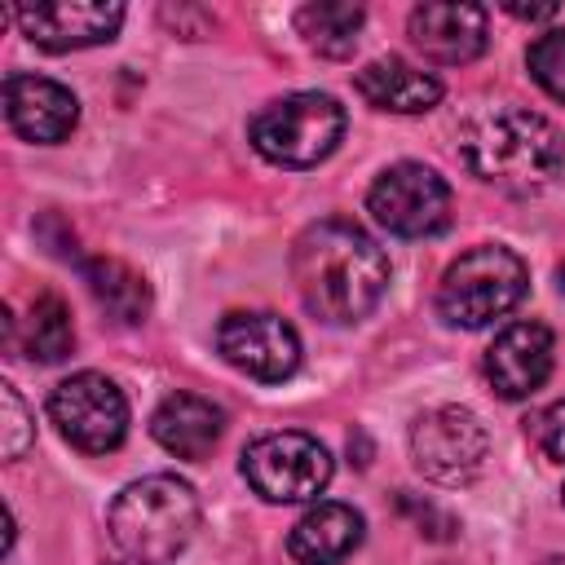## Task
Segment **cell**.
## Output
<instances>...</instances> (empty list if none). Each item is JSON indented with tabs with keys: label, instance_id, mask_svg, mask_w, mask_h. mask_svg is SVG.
Listing matches in <instances>:
<instances>
[{
	"label": "cell",
	"instance_id": "cell-25",
	"mask_svg": "<svg viewBox=\"0 0 565 565\" xmlns=\"http://www.w3.org/2000/svg\"><path fill=\"white\" fill-rule=\"evenodd\" d=\"M561 494H565V490H561Z\"/></svg>",
	"mask_w": 565,
	"mask_h": 565
},
{
	"label": "cell",
	"instance_id": "cell-21",
	"mask_svg": "<svg viewBox=\"0 0 565 565\" xmlns=\"http://www.w3.org/2000/svg\"><path fill=\"white\" fill-rule=\"evenodd\" d=\"M525 66H530L534 84H539L547 97L565 102V31H543V35L530 44Z\"/></svg>",
	"mask_w": 565,
	"mask_h": 565
},
{
	"label": "cell",
	"instance_id": "cell-19",
	"mask_svg": "<svg viewBox=\"0 0 565 565\" xmlns=\"http://www.w3.org/2000/svg\"><path fill=\"white\" fill-rule=\"evenodd\" d=\"M75 349V322L62 296H35L26 309V327H22V353L31 362H62Z\"/></svg>",
	"mask_w": 565,
	"mask_h": 565
},
{
	"label": "cell",
	"instance_id": "cell-13",
	"mask_svg": "<svg viewBox=\"0 0 565 565\" xmlns=\"http://www.w3.org/2000/svg\"><path fill=\"white\" fill-rule=\"evenodd\" d=\"M411 44L433 66H463L486 53V9L459 0H428L415 4L406 18Z\"/></svg>",
	"mask_w": 565,
	"mask_h": 565
},
{
	"label": "cell",
	"instance_id": "cell-5",
	"mask_svg": "<svg viewBox=\"0 0 565 565\" xmlns=\"http://www.w3.org/2000/svg\"><path fill=\"white\" fill-rule=\"evenodd\" d=\"M256 154L278 168H313L344 137V106L331 93H291L269 102L247 128Z\"/></svg>",
	"mask_w": 565,
	"mask_h": 565
},
{
	"label": "cell",
	"instance_id": "cell-14",
	"mask_svg": "<svg viewBox=\"0 0 565 565\" xmlns=\"http://www.w3.org/2000/svg\"><path fill=\"white\" fill-rule=\"evenodd\" d=\"M547 375H552V331L534 318L503 327L486 349V380L508 402L539 393Z\"/></svg>",
	"mask_w": 565,
	"mask_h": 565
},
{
	"label": "cell",
	"instance_id": "cell-16",
	"mask_svg": "<svg viewBox=\"0 0 565 565\" xmlns=\"http://www.w3.org/2000/svg\"><path fill=\"white\" fill-rule=\"evenodd\" d=\"M366 534V521L349 503H313L287 534V552L296 565H340L349 552H358Z\"/></svg>",
	"mask_w": 565,
	"mask_h": 565
},
{
	"label": "cell",
	"instance_id": "cell-18",
	"mask_svg": "<svg viewBox=\"0 0 565 565\" xmlns=\"http://www.w3.org/2000/svg\"><path fill=\"white\" fill-rule=\"evenodd\" d=\"M84 282H88L93 300H97L115 322H124V327H137V322L150 313V287H146V278H141L132 265L115 260V256H93V260H84Z\"/></svg>",
	"mask_w": 565,
	"mask_h": 565
},
{
	"label": "cell",
	"instance_id": "cell-17",
	"mask_svg": "<svg viewBox=\"0 0 565 565\" xmlns=\"http://www.w3.org/2000/svg\"><path fill=\"white\" fill-rule=\"evenodd\" d=\"M353 88L366 106L393 110V115H424L441 102V79L402 62V57H375L353 75Z\"/></svg>",
	"mask_w": 565,
	"mask_h": 565
},
{
	"label": "cell",
	"instance_id": "cell-2",
	"mask_svg": "<svg viewBox=\"0 0 565 565\" xmlns=\"http://www.w3.org/2000/svg\"><path fill=\"white\" fill-rule=\"evenodd\" d=\"M463 168L508 194H534L552 185L565 168V132L525 106H490L472 115L459 132Z\"/></svg>",
	"mask_w": 565,
	"mask_h": 565
},
{
	"label": "cell",
	"instance_id": "cell-24",
	"mask_svg": "<svg viewBox=\"0 0 565 565\" xmlns=\"http://www.w3.org/2000/svg\"><path fill=\"white\" fill-rule=\"evenodd\" d=\"M512 18H530V22H547L556 18V4H508Z\"/></svg>",
	"mask_w": 565,
	"mask_h": 565
},
{
	"label": "cell",
	"instance_id": "cell-7",
	"mask_svg": "<svg viewBox=\"0 0 565 565\" xmlns=\"http://www.w3.org/2000/svg\"><path fill=\"white\" fill-rule=\"evenodd\" d=\"M49 419L84 455H110L128 437V397L102 371H75L49 393Z\"/></svg>",
	"mask_w": 565,
	"mask_h": 565
},
{
	"label": "cell",
	"instance_id": "cell-3",
	"mask_svg": "<svg viewBox=\"0 0 565 565\" xmlns=\"http://www.w3.org/2000/svg\"><path fill=\"white\" fill-rule=\"evenodd\" d=\"M106 525L132 565H172L199 530V494L172 472H150L115 494Z\"/></svg>",
	"mask_w": 565,
	"mask_h": 565
},
{
	"label": "cell",
	"instance_id": "cell-11",
	"mask_svg": "<svg viewBox=\"0 0 565 565\" xmlns=\"http://www.w3.org/2000/svg\"><path fill=\"white\" fill-rule=\"evenodd\" d=\"M9 18L22 26V35L35 49L71 53V49L110 44L124 26V4L119 0H40V4L9 9Z\"/></svg>",
	"mask_w": 565,
	"mask_h": 565
},
{
	"label": "cell",
	"instance_id": "cell-1",
	"mask_svg": "<svg viewBox=\"0 0 565 565\" xmlns=\"http://www.w3.org/2000/svg\"><path fill=\"white\" fill-rule=\"evenodd\" d=\"M291 278L305 309L318 322L353 327L384 300L388 256L353 221L327 216L305 225L300 238L291 243Z\"/></svg>",
	"mask_w": 565,
	"mask_h": 565
},
{
	"label": "cell",
	"instance_id": "cell-6",
	"mask_svg": "<svg viewBox=\"0 0 565 565\" xmlns=\"http://www.w3.org/2000/svg\"><path fill=\"white\" fill-rule=\"evenodd\" d=\"M331 472H335V463H331L327 446L296 428L265 433L243 450V477L269 503L318 499L331 486Z\"/></svg>",
	"mask_w": 565,
	"mask_h": 565
},
{
	"label": "cell",
	"instance_id": "cell-20",
	"mask_svg": "<svg viewBox=\"0 0 565 565\" xmlns=\"http://www.w3.org/2000/svg\"><path fill=\"white\" fill-rule=\"evenodd\" d=\"M366 22L362 4H305L296 13V26L305 35V44L322 57H349L358 44V31Z\"/></svg>",
	"mask_w": 565,
	"mask_h": 565
},
{
	"label": "cell",
	"instance_id": "cell-9",
	"mask_svg": "<svg viewBox=\"0 0 565 565\" xmlns=\"http://www.w3.org/2000/svg\"><path fill=\"white\" fill-rule=\"evenodd\" d=\"M366 212L397 238H433L450 225V185L428 163H393L366 190Z\"/></svg>",
	"mask_w": 565,
	"mask_h": 565
},
{
	"label": "cell",
	"instance_id": "cell-10",
	"mask_svg": "<svg viewBox=\"0 0 565 565\" xmlns=\"http://www.w3.org/2000/svg\"><path fill=\"white\" fill-rule=\"evenodd\" d=\"M216 349L234 371H243V375H252L260 384H282L300 366L296 327L287 318H278V313H265V309L225 313L221 327H216Z\"/></svg>",
	"mask_w": 565,
	"mask_h": 565
},
{
	"label": "cell",
	"instance_id": "cell-22",
	"mask_svg": "<svg viewBox=\"0 0 565 565\" xmlns=\"http://www.w3.org/2000/svg\"><path fill=\"white\" fill-rule=\"evenodd\" d=\"M0 406H4V419H0V450H4V459H22L26 446L35 441V415L26 411V402L18 397L13 384H0Z\"/></svg>",
	"mask_w": 565,
	"mask_h": 565
},
{
	"label": "cell",
	"instance_id": "cell-23",
	"mask_svg": "<svg viewBox=\"0 0 565 565\" xmlns=\"http://www.w3.org/2000/svg\"><path fill=\"white\" fill-rule=\"evenodd\" d=\"M539 446L547 459H561L565 463V402H552L543 415H539V428H534Z\"/></svg>",
	"mask_w": 565,
	"mask_h": 565
},
{
	"label": "cell",
	"instance_id": "cell-15",
	"mask_svg": "<svg viewBox=\"0 0 565 565\" xmlns=\"http://www.w3.org/2000/svg\"><path fill=\"white\" fill-rule=\"evenodd\" d=\"M225 433V411L199 393H168L150 415V437L177 459H207Z\"/></svg>",
	"mask_w": 565,
	"mask_h": 565
},
{
	"label": "cell",
	"instance_id": "cell-8",
	"mask_svg": "<svg viewBox=\"0 0 565 565\" xmlns=\"http://www.w3.org/2000/svg\"><path fill=\"white\" fill-rule=\"evenodd\" d=\"M411 459L437 486H468L490 459V433L463 406H433L411 424Z\"/></svg>",
	"mask_w": 565,
	"mask_h": 565
},
{
	"label": "cell",
	"instance_id": "cell-12",
	"mask_svg": "<svg viewBox=\"0 0 565 565\" xmlns=\"http://www.w3.org/2000/svg\"><path fill=\"white\" fill-rule=\"evenodd\" d=\"M4 119L22 141L35 146H57L75 132L79 124V102L66 84L44 79V75H26V71H9L4 75Z\"/></svg>",
	"mask_w": 565,
	"mask_h": 565
},
{
	"label": "cell",
	"instance_id": "cell-4",
	"mask_svg": "<svg viewBox=\"0 0 565 565\" xmlns=\"http://www.w3.org/2000/svg\"><path fill=\"white\" fill-rule=\"evenodd\" d=\"M530 287V269L512 247L499 243H481L472 252H463L459 260H450V269L437 282V313L450 327L477 331L490 327L494 318L512 313L521 305Z\"/></svg>",
	"mask_w": 565,
	"mask_h": 565
}]
</instances>
